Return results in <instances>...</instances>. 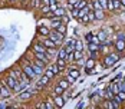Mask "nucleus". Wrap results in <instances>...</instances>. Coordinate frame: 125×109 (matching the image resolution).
I'll return each instance as SVG.
<instances>
[{
  "instance_id": "nucleus-29",
  "label": "nucleus",
  "mask_w": 125,
  "mask_h": 109,
  "mask_svg": "<svg viewBox=\"0 0 125 109\" xmlns=\"http://www.w3.org/2000/svg\"><path fill=\"white\" fill-rule=\"evenodd\" d=\"M52 10H50V6L49 4H46V6H42V13L43 14H48V13H50Z\"/></svg>"
},
{
  "instance_id": "nucleus-15",
  "label": "nucleus",
  "mask_w": 125,
  "mask_h": 109,
  "mask_svg": "<svg viewBox=\"0 0 125 109\" xmlns=\"http://www.w3.org/2000/svg\"><path fill=\"white\" fill-rule=\"evenodd\" d=\"M94 13H95V19L96 20H102L104 19V10L102 9H96V10H94Z\"/></svg>"
},
{
  "instance_id": "nucleus-6",
  "label": "nucleus",
  "mask_w": 125,
  "mask_h": 109,
  "mask_svg": "<svg viewBox=\"0 0 125 109\" xmlns=\"http://www.w3.org/2000/svg\"><path fill=\"white\" fill-rule=\"evenodd\" d=\"M0 90H1V98L10 96L12 89H10V88H7V85H1V86H0Z\"/></svg>"
},
{
  "instance_id": "nucleus-5",
  "label": "nucleus",
  "mask_w": 125,
  "mask_h": 109,
  "mask_svg": "<svg viewBox=\"0 0 125 109\" xmlns=\"http://www.w3.org/2000/svg\"><path fill=\"white\" fill-rule=\"evenodd\" d=\"M53 100H55V105H56L58 108H63V105H65V98H62L61 95H55V96H53Z\"/></svg>"
},
{
  "instance_id": "nucleus-8",
  "label": "nucleus",
  "mask_w": 125,
  "mask_h": 109,
  "mask_svg": "<svg viewBox=\"0 0 125 109\" xmlns=\"http://www.w3.org/2000/svg\"><path fill=\"white\" fill-rule=\"evenodd\" d=\"M59 24H62V19H61V17H52V19H50V27L56 29Z\"/></svg>"
},
{
  "instance_id": "nucleus-26",
  "label": "nucleus",
  "mask_w": 125,
  "mask_h": 109,
  "mask_svg": "<svg viewBox=\"0 0 125 109\" xmlns=\"http://www.w3.org/2000/svg\"><path fill=\"white\" fill-rule=\"evenodd\" d=\"M89 42H92V43H95V45H99V46L102 45V42L99 40V37H98V36H92V37H91V40H89Z\"/></svg>"
},
{
  "instance_id": "nucleus-9",
  "label": "nucleus",
  "mask_w": 125,
  "mask_h": 109,
  "mask_svg": "<svg viewBox=\"0 0 125 109\" xmlns=\"http://www.w3.org/2000/svg\"><path fill=\"white\" fill-rule=\"evenodd\" d=\"M33 50H35V52H40V53H46V52H48V48L43 46L42 43H36V45L33 46Z\"/></svg>"
},
{
  "instance_id": "nucleus-39",
  "label": "nucleus",
  "mask_w": 125,
  "mask_h": 109,
  "mask_svg": "<svg viewBox=\"0 0 125 109\" xmlns=\"http://www.w3.org/2000/svg\"><path fill=\"white\" fill-rule=\"evenodd\" d=\"M46 105H48V109H53L55 106H56V105H55V100H53V102H52V100H48Z\"/></svg>"
},
{
  "instance_id": "nucleus-1",
  "label": "nucleus",
  "mask_w": 125,
  "mask_h": 109,
  "mask_svg": "<svg viewBox=\"0 0 125 109\" xmlns=\"http://www.w3.org/2000/svg\"><path fill=\"white\" fill-rule=\"evenodd\" d=\"M48 37H49V39H52L56 45H61V43H62V39H63V33L58 32L56 29H53V30H50V32H49Z\"/></svg>"
},
{
  "instance_id": "nucleus-42",
  "label": "nucleus",
  "mask_w": 125,
  "mask_h": 109,
  "mask_svg": "<svg viewBox=\"0 0 125 109\" xmlns=\"http://www.w3.org/2000/svg\"><path fill=\"white\" fill-rule=\"evenodd\" d=\"M105 36H106V35H105L104 32H101L99 35H98V37H99V40H101V42H102V43L105 42Z\"/></svg>"
},
{
  "instance_id": "nucleus-3",
  "label": "nucleus",
  "mask_w": 125,
  "mask_h": 109,
  "mask_svg": "<svg viewBox=\"0 0 125 109\" xmlns=\"http://www.w3.org/2000/svg\"><path fill=\"white\" fill-rule=\"evenodd\" d=\"M118 59H119L118 55H109V56L105 59V66H112L115 62H118Z\"/></svg>"
},
{
  "instance_id": "nucleus-10",
  "label": "nucleus",
  "mask_w": 125,
  "mask_h": 109,
  "mask_svg": "<svg viewBox=\"0 0 125 109\" xmlns=\"http://www.w3.org/2000/svg\"><path fill=\"white\" fill-rule=\"evenodd\" d=\"M35 58L39 59V60H42V62H48L49 60L48 56H46V53H40V52H35Z\"/></svg>"
},
{
  "instance_id": "nucleus-48",
  "label": "nucleus",
  "mask_w": 125,
  "mask_h": 109,
  "mask_svg": "<svg viewBox=\"0 0 125 109\" xmlns=\"http://www.w3.org/2000/svg\"><path fill=\"white\" fill-rule=\"evenodd\" d=\"M13 1H14V0H13Z\"/></svg>"
},
{
  "instance_id": "nucleus-35",
  "label": "nucleus",
  "mask_w": 125,
  "mask_h": 109,
  "mask_svg": "<svg viewBox=\"0 0 125 109\" xmlns=\"http://www.w3.org/2000/svg\"><path fill=\"white\" fill-rule=\"evenodd\" d=\"M29 98H30V92H25V93L20 95V99H22V100H26V99H29Z\"/></svg>"
},
{
  "instance_id": "nucleus-36",
  "label": "nucleus",
  "mask_w": 125,
  "mask_h": 109,
  "mask_svg": "<svg viewBox=\"0 0 125 109\" xmlns=\"http://www.w3.org/2000/svg\"><path fill=\"white\" fill-rule=\"evenodd\" d=\"M78 1H79V0H68V6H69L71 9H73V6H75Z\"/></svg>"
},
{
  "instance_id": "nucleus-18",
  "label": "nucleus",
  "mask_w": 125,
  "mask_h": 109,
  "mask_svg": "<svg viewBox=\"0 0 125 109\" xmlns=\"http://www.w3.org/2000/svg\"><path fill=\"white\" fill-rule=\"evenodd\" d=\"M50 69L53 70V73H55V75H59V73H61V72L63 70V69L61 68V66H58V63H55V65H52V66H50Z\"/></svg>"
},
{
  "instance_id": "nucleus-37",
  "label": "nucleus",
  "mask_w": 125,
  "mask_h": 109,
  "mask_svg": "<svg viewBox=\"0 0 125 109\" xmlns=\"http://www.w3.org/2000/svg\"><path fill=\"white\" fill-rule=\"evenodd\" d=\"M59 85L62 86L63 89H68V86H69V82H68V80L65 79V80H62V82H59Z\"/></svg>"
},
{
  "instance_id": "nucleus-17",
  "label": "nucleus",
  "mask_w": 125,
  "mask_h": 109,
  "mask_svg": "<svg viewBox=\"0 0 125 109\" xmlns=\"http://www.w3.org/2000/svg\"><path fill=\"white\" fill-rule=\"evenodd\" d=\"M89 10H91V9H89L88 6H86V7H83V9H81V10H79V13H78V19H82L83 16H86Z\"/></svg>"
},
{
  "instance_id": "nucleus-28",
  "label": "nucleus",
  "mask_w": 125,
  "mask_h": 109,
  "mask_svg": "<svg viewBox=\"0 0 125 109\" xmlns=\"http://www.w3.org/2000/svg\"><path fill=\"white\" fill-rule=\"evenodd\" d=\"M69 75H71V76H73V78H79V70H78V69H72V70H69Z\"/></svg>"
},
{
  "instance_id": "nucleus-2",
  "label": "nucleus",
  "mask_w": 125,
  "mask_h": 109,
  "mask_svg": "<svg viewBox=\"0 0 125 109\" xmlns=\"http://www.w3.org/2000/svg\"><path fill=\"white\" fill-rule=\"evenodd\" d=\"M39 43H42L43 46H46L48 49H52V48L56 49V43H55L52 39H49L48 36H42L40 39H39Z\"/></svg>"
},
{
  "instance_id": "nucleus-30",
  "label": "nucleus",
  "mask_w": 125,
  "mask_h": 109,
  "mask_svg": "<svg viewBox=\"0 0 125 109\" xmlns=\"http://www.w3.org/2000/svg\"><path fill=\"white\" fill-rule=\"evenodd\" d=\"M56 30H58V32H61V33H63V35H65V32H66V26H65V24H59V26H58V27H56Z\"/></svg>"
},
{
  "instance_id": "nucleus-24",
  "label": "nucleus",
  "mask_w": 125,
  "mask_h": 109,
  "mask_svg": "<svg viewBox=\"0 0 125 109\" xmlns=\"http://www.w3.org/2000/svg\"><path fill=\"white\" fill-rule=\"evenodd\" d=\"M63 92H65V89H63L61 85H58L56 88H55V95H62Z\"/></svg>"
},
{
  "instance_id": "nucleus-4",
  "label": "nucleus",
  "mask_w": 125,
  "mask_h": 109,
  "mask_svg": "<svg viewBox=\"0 0 125 109\" xmlns=\"http://www.w3.org/2000/svg\"><path fill=\"white\" fill-rule=\"evenodd\" d=\"M17 82H19V80H16V79H14L13 76H10V75H9L7 79H6V85H7V88H10L12 90L14 89V86L17 85Z\"/></svg>"
},
{
  "instance_id": "nucleus-7",
  "label": "nucleus",
  "mask_w": 125,
  "mask_h": 109,
  "mask_svg": "<svg viewBox=\"0 0 125 109\" xmlns=\"http://www.w3.org/2000/svg\"><path fill=\"white\" fill-rule=\"evenodd\" d=\"M49 78L46 76V75H42V78H40V80H39V83H38V88L40 89V88H43V86H46L48 83H49Z\"/></svg>"
},
{
  "instance_id": "nucleus-45",
  "label": "nucleus",
  "mask_w": 125,
  "mask_h": 109,
  "mask_svg": "<svg viewBox=\"0 0 125 109\" xmlns=\"http://www.w3.org/2000/svg\"><path fill=\"white\" fill-rule=\"evenodd\" d=\"M91 58L95 59V58H96V52H91Z\"/></svg>"
},
{
  "instance_id": "nucleus-22",
  "label": "nucleus",
  "mask_w": 125,
  "mask_h": 109,
  "mask_svg": "<svg viewBox=\"0 0 125 109\" xmlns=\"http://www.w3.org/2000/svg\"><path fill=\"white\" fill-rule=\"evenodd\" d=\"M82 59V50H75L73 52V60H81Z\"/></svg>"
},
{
  "instance_id": "nucleus-16",
  "label": "nucleus",
  "mask_w": 125,
  "mask_h": 109,
  "mask_svg": "<svg viewBox=\"0 0 125 109\" xmlns=\"http://www.w3.org/2000/svg\"><path fill=\"white\" fill-rule=\"evenodd\" d=\"M86 6H88V3L85 1V0H79V1L76 3L73 7H75V9H78V10H81V9H83V7H86Z\"/></svg>"
},
{
  "instance_id": "nucleus-40",
  "label": "nucleus",
  "mask_w": 125,
  "mask_h": 109,
  "mask_svg": "<svg viewBox=\"0 0 125 109\" xmlns=\"http://www.w3.org/2000/svg\"><path fill=\"white\" fill-rule=\"evenodd\" d=\"M66 80H68L69 83H73V82H75V78H73V76H71V75L68 73V76H66Z\"/></svg>"
},
{
  "instance_id": "nucleus-34",
  "label": "nucleus",
  "mask_w": 125,
  "mask_h": 109,
  "mask_svg": "<svg viewBox=\"0 0 125 109\" xmlns=\"http://www.w3.org/2000/svg\"><path fill=\"white\" fill-rule=\"evenodd\" d=\"M114 95H115V93H114L112 90H111V89L108 88V90H106V96H105V98H106V99H112Z\"/></svg>"
},
{
  "instance_id": "nucleus-44",
  "label": "nucleus",
  "mask_w": 125,
  "mask_h": 109,
  "mask_svg": "<svg viewBox=\"0 0 125 109\" xmlns=\"http://www.w3.org/2000/svg\"><path fill=\"white\" fill-rule=\"evenodd\" d=\"M49 6H50V10H52V12H55V10L59 7V4H58V3H56V4H49Z\"/></svg>"
},
{
  "instance_id": "nucleus-19",
  "label": "nucleus",
  "mask_w": 125,
  "mask_h": 109,
  "mask_svg": "<svg viewBox=\"0 0 125 109\" xmlns=\"http://www.w3.org/2000/svg\"><path fill=\"white\" fill-rule=\"evenodd\" d=\"M63 14H65V10H63L62 7H58V9L53 12V17H62Z\"/></svg>"
},
{
  "instance_id": "nucleus-14",
  "label": "nucleus",
  "mask_w": 125,
  "mask_h": 109,
  "mask_svg": "<svg viewBox=\"0 0 125 109\" xmlns=\"http://www.w3.org/2000/svg\"><path fill=\"white\" fill-rule=\"evenodd\" d=\"M49 32H50V29L49 27H46V26H40V27H39V33H40L42 36H48Z\"/></svg>"
},
{
  "instance_id": "nucleus-11",
  "label": "nucleus",
  "mask_w": 125,
  "mask_h": 109,
  "mask_svg": "<svg viewBox=\"0 0 125 109\" xmlns=\"http://www.w3.org/2000/svg\"><path fill=\"white\" fill-rule=\"evenodd\" d=\"M94 66H95V59L89 58L86 60V72H91V70L94 69Z\"/></svg>"
},
{
  "instance_id": "nucleus-32",
  "label": "nucleus",
  "mask_w": 125,
  "mask_h": 109,
  "mask_svg": "<svg viewBox=\"0 0 125 109\" xmlns=\"http://www.w3.org/2000/svg\"><path fill=\"white\" fill-rule=\"evenodd\" d=\"M92 4H94V10H96V9H102V7H101L99 0H94V1H92Z\"/></svg>"
},
{
  "instance_id": "nucleus-13",
  "label": "nucleus",
  "mask_w": 125,
  "mask_h": 109,
  "mask_svg": "<svg viewBox=\"0 0 125 109\" xmlns=\"http://www.w3.org/2000/svg\"><path fill=\"white\" fill-rule=\"evenodd\" d=\"M116 49L121 50V52L124 50L125 49V39H118V40H116Z\"/></svg>"
},
{
  "instance_id": "nucleus-47",
  "label": "nucleus",
  "mask_w": 125,
  "mask_h": 109,
  "mask_svg": "<svg viewBox=\"0 0 125 109\" xmlns=\"http://www.w3.org/2000/svg\"><path fill=\"white\" fill-rule=\"evenodd\" d=\"M0 98H1V90H0Z\"/></svg>"
},
{
  "instance_id": "nucleus-12",
  "label": "nucleus",
  "mask_w": 125,
  "mask_h": 109,
  "mask_svg": "<svg viewBox=\"0 0 125 109\" xmlns=\"http://www.w3.org/2000/svg\"><path fill=\"white\" fill-rule=\"evenodd\" d=\"M104 106H105V108H108V109H112V108H119V106H118V105H116V103H115V102L112 100V99H108V100H106V102L104 103Z\"/></svg>"
},
{
  "instance_id": "nucleus-27",
  "label": "nucleus",
  "mask_w": 125,
  "mask_h": 109,
  "mask_svg": "<svg viewBox=\"0 0 125 109\" xmlns=\"http://www.w3.org/2000/svg\"><path fill=\"white\" fill-rule=\"evenodd\" d=\"M86 16H88V19H89V22H94V20H96V19H95V13H94V10H89Z\"/></svg>"
},
{
  "instance_id": "nucleus-46",
  "label": "nucleus",
  "mask_w": 125,
  "mask_h": 109,
  "mask_svg": "<svg viewBox=\"0 0 125 109\" xmlns=\"http://www.w3.org/2000/svg\"><path fill=\"white\" fill-rule=\"evenodd\" d=\"M121 4H122V7H125V0H121Z\"/></svg>"
},
{
  "instance_id": "nucleus-43",
  "label": "nucleus",
  "mask_w": 125,
  "mask_h": 109,
  "mask_svg": "<svg viewBox=\"0 0 125 109\" xmlns=\"http://www.w3.org/2000/svg\"><path fill=\"white\" fill-rule=\"evenodd\" d=\"M78 13H79V10H78V9H75V7H73V9H72V16H73V17H76V19H78Z\"/></svg>"
},
{
  "instance_id": "nucleus-31",
  "label": "nucleus",
  "mask_w": 125,
  "mask_h": 109,
  "mask_svg": "<svg viewBox=\"0 0 125 109\" xmlns=\"http://www.w3.org/2000/svg\"><path fill=\"white\" fill-rule=\"evenodd\" d=\"M99 3H101V7H102V10L108 9V0H99Z\"/></svg>"
},
{
  "instance_id": "nucleus-25",
  "label": "nucleus",
  "mask_w": 125,
  "mask_h": 109,
  "mask_svg": "<svg viewBox=\"0 0 125 109\" xmlns=\"http://www.w3.org/2000/svg\"><path fill=\"white\" fill-rule=\"evenodd\" d=\"M56 63H58V66H61L62 69H65V66H66L68 62H66V59H59V58H58V62H56Z\"/></svg>"
},
{
  "instance_id": "nucleus-21",
  "label": "nucleus",
  "mask_w": 125,
  "mask_h": 109,
  "mask_svg": "<svg viewBox=\"0 0 125 109\" xmlns=\"http://www.w3.org/2000/svg\"><path fill=\"white\" fill-rule=\"evenodd\" d=\"M66 56H68V52H66V49L63 48L59 50V53H58V58L59 59H66Z\"/></svg>"
},
{
  "instance_id": "nucleus-41",
  "label": "nucleus",
  "mask_w": 125,
  "mask_h": 109,
  "mask_svg": "<svg viewBox=\"0 0 125 109\" xmlns=\"http://www.w3.org/2000/svg\"><path fill=\"white\" fill-rule=\"evenodd\" d=\"M38 108L39 109H48V105H46V102H40L38 105Z\"/></svg>"
},
{
  "instance_id": "nucleus-33",
  "label": "nucleus",
  "mask_w": 125,
  "mask_h": 109,
  "mask_svg": "<svg viewBox=\"0 0 125 109\" xmlns=\"http://www.w3.org/2000/svg\"><path fill=\"white\" fill-rule=\"evenodd\" d=\"M45 75H46V76H48V78H49V79H52V78H53V76H55V73H53V70H52V69H48V70H46V72H45Z\"/></svg>"
},
{
  "instance_id": "nucleus-38",
  "label": "nucleus",
  "mask_w": 125,
  "mask_h": 109,
  "mask_svg": "<svg viewBox=\"0 0 125 109\" xmlns=\"http://www.w3.org/2000/svg\"><path fill=\"white\" fill-rule=\"evenodd\" d=\"M116 95L119 96V99H121V100H125V90H119Z\"/></svg>"
},
{
  "instance_id": "nucleus-20",
  "label": "nucleus",
  "mask_w": 125,
  "mask_h": 109,
  "mask_svg": "<svg viewBox=\"0 0 125 109\" xmlns=\"http://www.w3.org/2000/svg\"><path fill=\"white\" fill-rule=\"evenodd\" d=\"M98 49H99V45H95V43L89 42V45H88V50L89 52H96Z\"/></svg>"
},
{
  "instance_id": "nucleus-23",
  "label": "nucleus",
  "mask_w": 125,
  "mask_h": 109,
  "mask_svg": "<svg viewBox=\"0 0 125 109\" xmlns=\"http://www.w3.org/2000/svg\"><path fill=\"white\" fill-rule=\"evenodd\" d=\"M82 49H83V43L78 39V40L75 42V50H82Z\"/></svg>"
}]
</instances>
